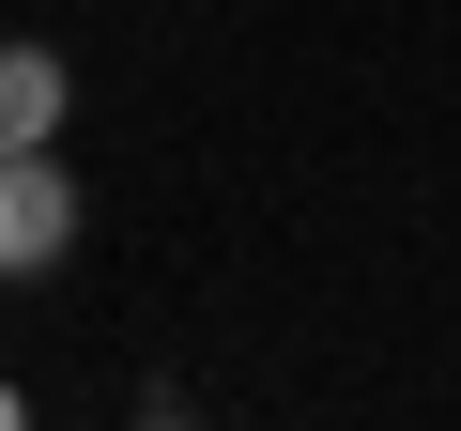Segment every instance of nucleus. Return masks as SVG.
Here are the masks:
<instances>
[{
    "label": "nucleus",
    "instance_id": "obj_3",
    "mask_svg": "<svg viewBox=\"0 0 461 431\" xmlns=\"http://www.w3.org/2000/svg\"><path fill=\"white\" fill-rule=\"evenodd\" d=\"M16 416H32V400H16V385H0V431H16Z\"/></svg>",
    "mask_w": 461,
    "mask_h": 431
},
{
    "label": "nucleus",
    "instance_id": "obj_2",
    "mask_svg": "<svg viewBox=\"0 0 461 431\" xmlns=\"http://www.w3.org/2000/svg\"><path fill=\"white\" fill-rule=\"evenodd\" d=\"M62 108H77L62 47H32V32H0V154H32V139H62Z\"/></svg>",
    "mask_w": 461,
    "mask_h": 431
},
{
    "label": "nucleus",
    "instance_id": "obj_1",
    "mask_svg": "<svg viewBox=\"0 0 461 431\" xmlns=\"http://www.w3.org/2000/svg\"><path fill=\"white\" fill-rule=\"evenodd\" d=\"M77 170H62V139H32V154H0V278H47L62 247H77Z\"/></svg>",
    "mask_w": 461,
    "mask_h": 431
}]
</instances>
